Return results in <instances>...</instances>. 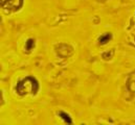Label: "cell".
<instances>
[{
  "mask_svg": "<svg viewBox=\"0 0 135 125\" xmlns=\"http://www.w3.org/2000/svg\"><path fill=\"white\" fill-rule=\"evenodd\" d=\"M35 46V41L33 39H28L27 41H26V44H25V48L27 49V50H32L33 48H34Z\"/></svg>",
  "mask_w": 135,
  "mask_h": 125,
  "instance_id": "obj_4",
  "label": "cell"
},
{
  "mask_svg": "<svg viewBox=\"0 0 135 125\" xmlns=\"http://www.w3.org/2000/svg\"><path fill=\"white\" fill-rule=\"evenodd\" d=\"M59 116L65 121V123H72V121H71L69 115L66 114V113H64V112H60V113H59Z\"/></svg>",
  "mask_w": 135,
  "mask_h": 125,
  "instance_id": "obj_3",
  "label": "cell"
},
{
  "mask_svg": "<svg viewBox=\"0 0 135 125\" xmlns=\"http://www.w3.org/2000/svg\"><path fill=\"white\" fill-rule=\"evenodd\" d=\"M22 4V0H2L1 5L5 9H17Z\"/></svg>",
  "mask_w": 135,
  "mask_h": 125,
  "instance_id": "obj_1",
  "label": "cell"
},
{
  "mask_svg": "<svg viewBox=\"0 0 135 125\" xmlns=\"http://www.w3.org/2000/svg\"><path fill=\"white\" fill-rule=\"evenodd\" d=\"M111 39H112L111 33H105V34H103V35L100 37L99 42H100V44H102V45H105V44H107Z\"/></svg>",
  "mask_w": 135,
  "mask_h": 125,
  "instance_id": "obj_2",
  "label": "cell"
}]
</instances>
